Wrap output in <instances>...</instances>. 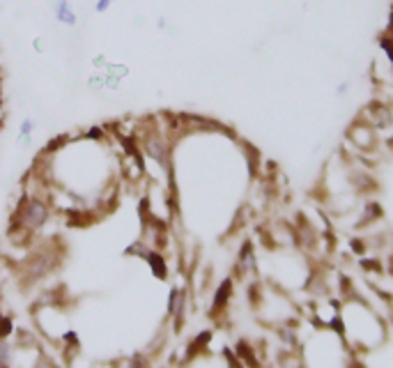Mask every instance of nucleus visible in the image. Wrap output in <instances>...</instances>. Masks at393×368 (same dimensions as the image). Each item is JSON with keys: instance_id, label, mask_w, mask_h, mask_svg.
<instances>
[{"instance_id": "obj_9", "label": "nucleus", "mask_w": 393, "mask_h": 368, "mask_svg": "<svg viewBox=\"0 0 393 368\" xmlns=\"http://www.w3.org/2000/svg\"><path fill=\"white\" fill-rule=\"evenodd\" d=\"M0 104H3V99H0Z\"/></svg>"}, {"instance_id": "obj_2", "label": "nucleus", "mask_w": 393, "mask_h": 368, "mask_svg": "<svg viewBox=\"0 0 393 368\" xmlns=\"http://www.w3.org/2000/svg\"><path fill=\"white\" fill-rule=\"evenodd\" d=\"M49 221V207L47 202L37 196H30V198H23L19 202V207H16V214H14V224L19 228L25 230H37Z\"/></svg>"}, {"instance_id": "obj_3", "label": "nucleus", "mask_w": 393, "mask_h": 368, "mask_svg": "<svg viewBox=\"0 0 393 368\" xmlns=\"http://www.w3.org/2000/svg\"><path fill=\"white\" fill-rule=\"evenodd\" d=\"M347 141H350L359 152H373L380 143V134L373 125H368L365 120H356L347 132Z\"/></svg>"}, {"instance_id": "obj_6", "label": "nucleus", "mask_w": 393, "mask_h": 368, "mask_svg": "<svg viewBox=\"0 0 393 368\" xmlns=\"http://www.w3.org/2000/svg\"><path fill=\"white\" fill-rule=\"evenodd\" d=\"M350 90H352V81L338 83V86H336V97H347V95H350Z\"/></svg>"}, {"instance_id": "obj_10", "label": "nucleus", "mask_w": 393, "mask_h": 368, "mask_svg": "<svg viewBox=\"0 0 393 368\" xmlns=\"http://www.w3.org/2000/svg\"><path fill=\"white\" fill-rule=\"evenodd\" d=\"M0 127H3V122H0Z\"/></svg>"}, {"instance_id": "obj_1", "label": "nucleus", "mask_w": 393, "mask_h": 368, "mask_svg": "<svg viewBox=\"0 0 393 368\" xmlns=\"http://www.w3.org/2000/svg\"><path fill=\"white\" fill-rule=\"evenodd\" d=\"M141 150L148 156L150 161H154L163 171V175L172 184V163H170V145L166 141V136L161 134V129H143L141 136Z\"/></svg>"}, {"instance_id": "obj_8", "label": "nucleus", "mask_w": 393, "mask_h": 368, "mask_svg": "<svg viewBox=\"0 0 393 368\" xmlns=\"http://www.w3.org/2000/svg\"><path fill=\"white\" fill-rule=\"evenodd\" d=\"M93 64H95V67H106L108 62H106V58H104V55H97V58H95V62H93Z\"/></svg>"}, {"instance_id": "obj_7", "label": "nucleus", "mask_w": 393, "mask_h": 368, "mask_svg": "<svg viewBox=\"0 0 393 368\" xmlns=\"http://www.w3.org/2000/svg\"><path fill=\"white\" fill-rule=\"evenodd\" d=\"M113 3H115V0H97V3H95V12L97 14H104V12H108V9H111Z\"/></svg>"}, {"instance_id": "obj_5", "label": "nucleus", "mask_w": 393, "mask_h": 368, "mask_svg": "<svg viewBox=\"0 0 393 368\" xmlns=\"http://www.w3.org/2000/svg\"><path fill=\"white\" fill-rule=\"evenodd\" d=\"M35 129H37V122H35L33 117H25L23 122H21V127H19V141H21L23 145H30Z\"/></svg>"}, {"instance_id": "obj_4", "label": "nucleus", "mask_w": 393, "mask_h": 368, "mask_svg": "<svg viewBox=\"0 0 393 368\" xmlns=\"http://www.w3.org/2000/svg\"><path fill=\"white\" fill-rule=\"evenodd\" d=\"M53 14H56V21L62 23V25L74 28L78 23V16H76L69 0H56V5H53Z\"/></svg>"}]
</instances>
